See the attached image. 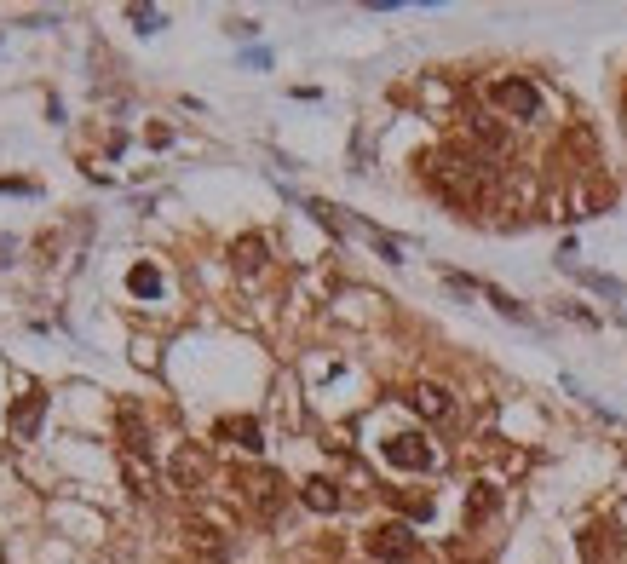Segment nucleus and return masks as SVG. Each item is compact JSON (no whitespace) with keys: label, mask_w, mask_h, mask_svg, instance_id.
<instances>
[{"label":"nucleus","mask_w":627,"mask_h":564,"mask_svg":"<svg viewBox=\"0 0 627 564\" xmlns=\"http://www.w3.org/2000/svg\"><path fill=\"white\" fill-rule=\"evenodd\" d=\"M420 167H426V185L438 190L455 213L489 208V202H495V185H501V179H495V162H489L478 144H438Z\"/></svg>","instance_id":"f257e3e1"},{"label":"nucleus","mask_w":627,"mask_h":564,"mask_svg":"<svg viewBox=\"0 0 627 564\" xmlns=\"http://www.w3.org/2000/svg\"><path fill=\"white\" fill-rule=\"evenodd\" d=\"M236 495H242V507H248L259 524H277L282 507H288V484H282V472H271V467H236Z\"/></svg>","instance_id":"f03ea898"},{"label":"nucleus","mask_w":627,"mask_h":564,"mask_svg":"<svg viewBox=\"0 0 627 564\" xmlns=\"http://www.w3.org/2000/svg\"><path fill=\"white\" fill-rule=\"evenodd\" d=\"M489 104L512 121H535L541 116V87L524 81V75H495V81H489Z\"/></svg>","instance_id":"7ed1b4c3"},{"label":"nucleus","mask_w":627,"mask_h":564,"mask_svg":"<svg viewBox=\"0 0 627 564\" xmlns=\"http://www.w3.org/2000/svg\"><path fill=\"white\" fill-rule=\"evenodd\" d=\"M363 547H369V559H380V564H409L420 553V536L403 518H392V524H374L369 536H363Z\"/></svg>","instance_id":"20e7f679"},{"label":"nucleus","mask_w":627,"mask_h":564,"mask_svg":"<svg viewBox=\"0 0 627 564\" xmlns=\"http://www.w3.org/2000/svg\"><path fill=\"white\" fill-rule=\"evenodd\" d=\"M380 455H386L392 467H403V472H426L432 461H438V449L426 444L420 432H397V438H386V444H380Z\"/></svg>","instance_id":"39448f33"},{"label":"nucleus","mask_w":627,"mask_h":564,"mask_svg":"<svg viewBox=\"0 0 627 564\" xmlns=\"http://www.w3.org/2000/svg\"><path fill=\"white\" fill-rule=\"evenodd\" d=\"M213 438H219V444L248 449V455H259V449H265V432H259L254 415H225V421L213 426Z\"/></svg>","instance_id":"423d86ee"},{"label":"nucleus","mask_w":627,"mask_h":564,"mask_svg":"<svg viewBox=\"0 0 627 564\" xmlns=\"http://www.w3.org/2000/svg\"><path fill=\"white\" fill-rule=\"evenodd\" d=\"M208 472H213V461L202 449H179V455H173V484H179V490H202Z\"/></svg>","instance_id":"0eeeda50"},{"label":"nucleus","mask_w":627,"mask_h":564,"mask_svg":"<svg viewBox=\"0 0 627 564\" xmlns=\"http://www.w3.org/2000/svg\"><path fill=\"white\" fill-rule=\"evenodd\" d=\"M41 415H47V398H41V392H24V398H18L12 409H6V426H12L18 438H35Z\"/></svg>","instance_id":"6e6552de"},{"label":"nucleus","mask_w":627,"mask_h":564,"mask_svg":"<svg viewBox=\"0 0 627 564\" xmlns=\"http://www.w3.org/2000/svg\"><path fill=\"white\" fill-rule=\"evenodd\" d=\"M116 421H121V449H127V455H150V426H144V415L133 403H121Z\"/></svg>","instance_id":"1a4fd4ad"},{"label":"nucleus","mask_w":627,"mask_h":564,"mask_svg":"<svg viewBox=\"0 0 627 564\" xmlns=\"http://www.w3.org/2000/svg\"><path fill=\"white\" fill-rule=\"evenodd\" d=\"M409 409L426 415V421H449V409H455V403H449L443 386H415V392H409Z\"/></svg>","instance_id":"9d476101"},{"label":"nucleus","mask_w":627,"mask_h":564,"mask_svg":"<svg viewBox=\"0 0 627 564\" xmlns=\"http://www.w3.org/2000/svg\"><path fill=\"white\" fill-rule=\"evenodd\" d=\"M265 254H271V248H265V236H259V231H248V236H236V242H231V265H236V271H248V277L265 265Z\"/></svg>","instance_id":"9b49d317"},{"label":"nucleus","mask_w":627,"mask_h":564,"mask_svg":"<svg viewBox=\"0 0 627 564\" xmlns=\"http://www.w3.org/2000/svg\"><path fill=\"white\" fill-rule=\"evenodd\" d=\"M300 501L311 513H334V507H340V484H334V478H305Z\"/></svg>","instance_id":"f8f14e48"},{"label":"nucleus","mask_w":627,"mask_h":564,"mask_svg":"<svg viewBox=\"0 0 627 564\" xmlns=\"http://www.w3.org/2000/svg\"><path fill=\"white\" fill-rule=\"evenodd\" d=\"M127 288H133L139 300H156V294H162V271L144 259V265H133V271H127Z\"/></svg>","instance_id":"ddd939ff"},{"label":"nucleus","mask_w":627,"mask_h":564,"mask_svg":"<svg viewBox=\"0 0 627 564\" xmlns=\"http://www.w3.org/2000/svg\"><path fill=\"white\" fill-rule=\"evenodd\" d=\"M185 536H190V547H196L202 559H225V541H219V530H213V524H190Z\"/></svg>","instance_id":"4468645a"},{"label":"nucleus","mask_w":627,"mask_h":564,"mask_svg":"<svg viewBox=\"0 0 627 564\" xmlns=\"http://www.w3.org/2000/svg\"><path fill=\"white\" fill-rule=\"evenodd\" d=\"M576 277L587 282V288H599L604 300H622V306H627V288H622L616 277H604V271H576Z\"/></svg>","instance_id":"2eb2a0df"},{"label":"nucleus","mask_w":627,"mask_h":564,"mask_svg":"<svg viewBox=\"0 0 627 564\" xmlns=\"http://www.w3.org/2000/svg\"><path fill=\"white\" fill-rule=\"evenodd\" d=\"M466 513H472V518L495 513V484H472V501H466Z\"/></svg>","instance_id":"dca6fc26"},{"label":"nucleus","mask_w":627,"mask_h":564,"mask_svg":"<svg viewBox=\"0 0 627 564\" xmlns=\"http://www.w3.org/2000/svg\"><path fill=\"white\" fill-rule=\"evenodd\" d=\"M397 507H403L409 518H426L432 513V495H397Z\"/></svg>","instance_id":"f3484780"},{"label":"nucleus","mask_w":627,"mask_h":564,"mask_svg":"<svg viewBox=\"0 0 627 564\" xmlns=\"http://www.w3.org/2000/svg\"><path fill=\"white\" fill-rule=\"evenodd\" d=\"M127 18H133V24L144 29V35H150V29L162 24V12H150V6H133V12H127Z\"/></svg>","instance_id":"a211bd4d"},{"label":"nucleus","mask_w":627,"mask_h":564,"mask_svg":"<svg viewBox=\"0 0 627 564\" xmlns=\"http://www.w3.org/2000/svg\"><path fill=\"white\" fill-rule=\"evenodd\" d=\"M0 265H12V242L6 236H0Z\"/></svg>","instance_id":"6ab92c4d"}]
</instances>
